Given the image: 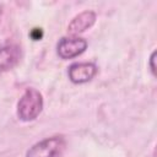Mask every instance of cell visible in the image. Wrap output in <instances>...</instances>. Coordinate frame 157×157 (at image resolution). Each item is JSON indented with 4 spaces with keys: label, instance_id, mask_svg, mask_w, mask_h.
I'll list each match as a JSON object with an SVG mask.
<instances>
[{
    "label": "cell",
    "instance_id": "cell-1",
    "mask_svg": "<svg viewBox=\"0 0 157 157\" xmlns=\"http://www.w3.org/2000/svg\"><path fill=\"white\" fill-rule=\"evenodd\" d=\"M43 105L44 101L42 93L33 87L26 88L17 102V117L22 121H32L40 114Z\"/></svg>",
    "mask_w": 157,
    "mask_h": 157
},
{
    "label": "cell",
    "instance_id": "cell-2",
    "mask_svg": "<svg viewBox=\"0 0 157 157\" xmlns=\"http://www.w3.org/2000/svg\"><path fill=\"white\" fill-rule=\"evenodd\" d=\"M65 139L63 136L45 137L34 145H32L27 152L26 157H56L65 148Z\"/></svg>",
    "mask_w": 157,
    "mask_h": 157
},
{
    "label": "cell",
    "instance_id": "cell-3",
    "mask_svg": "<svg viewBox=\"0 0 157 157\" xmlns=\"http://www.w3.org/2000/svg\"><path fill=\"white\" fill-rule=\"evenodd\" d=\"M87 40L77 36L63 37L56 44V54L63 60L72 59L81 55L87 49Z\"/></svg>",
    "mask_w": 157,
    "mask_h": 157
},
{
    "label": "cell",
    "instance_id": "cell-4",
    "mask_svg": "<svg viewBox=\"0 0 157 157\" xmlns=\"http://www.w3.org/2000/svg\"><path fill=\"white\" fill-rule=\"evenodd\" d=\"M97 74V66L93 63H74L67 69V76L72 83L81 85L91 81Z\"/></svg>",
    "mask_w": 157,
    "mask_h": 157
},
{
    "label": "cell",
    "instance_id": "cell-5",
    "mask_svg": "<svg viewBox=\"0 0 157 157\" xmlns=\"http://www.w3.org/2000/svg\"><path fill=\"white\" fill-rule=\"evenodd\" d=\"M97 20V13L93 10H85L72 17L67 26V32L71 36H77L87 29H90Z\"/></svg>",
    "mask_w": 157,
    "mask_h": 157
},
{
    "label": "cell",
    "instance_id": "cell-6",
    "mask_svg": "<svg viewBox=\"0 0 157 157\" xmlns=\"http://www.w3.org/2000/svg\"><path fill=\"white\" fill-rule=\"evenodd\" d=\"M21 59V49L16 44H6L0 47V72L13 69Z\"/></svg>",
    "mask_w": 157,
    "mask_h": 157
},
{
    "label": "cell",
    "instance_id": "cell-7",
    "mask_svg": "<svg viewBox=\"0 0 157 157\" xmlns=\"http://www.w3.org/2000/svg\"><path fill=\"white\" fill-rule=\"evenodd\" d=\"M29 37H31L33 40H40L42 37H43V31H42V28H33V29L29 32Z\"/></svg>",
    "mask_w": 157,
    "mask_h": 157
},
{
    "label": "cell",
    "instance_id": "cell-8",
    "mask_svg": "<svg viewBox=\"0 0 157 157\" xmlns=\"http://www.w3.org/2000/svg\"><path fill=\"white\" fill-rule=\"evenodd\" d=\"M155 60H156V50L152 52L151 56H150V70L152 72V75H156V66H155Z\"/></svg>",
    "mask_w": 157,
    "mask_h": 157
}]
</instances>
